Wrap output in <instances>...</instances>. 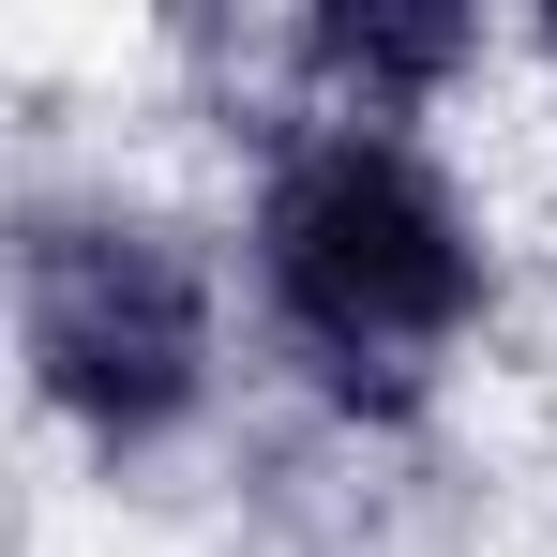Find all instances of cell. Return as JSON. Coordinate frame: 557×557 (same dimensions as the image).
Listing matches in <instances>:
<instances>
[{"label":"cell","mask_w":557,"mask_h":557,"mask_svg":"<svg viewBox=\"0 0 557 557\" xmlns=\"http://www.w3.org/2000/svg\"><path fill=\"white\" fill-rule=\"evenodd\" d=\"M497 257L482 211L453 196V166L422 136H362V121H301L257 166V317L272 347L347 422H407L437 362L482 332Z\"/></svg>","instance_id":"cell-1"},{"label":"cell","mask_w":557,"mask_h":557,"mask_svg":"<svg viewBox=\"0 0 557 557\" xmlns=\"http://www.w3.org/2000/svg\"><path fill=\"white\" fill-rule=\"evenodd\" d=\"M15 362H30V407L91 437L106 467L166 453L226 376V301H211L196 226L121 211V196H46L15 226Z\"/></svg>","instance_id":"cell-2"},{"label":"cell","mask_w":557,"mask_h":557,"mask_svg":"<svg viewBox=\"0 0 557 557\" xmlns=\"http://www.w3.org/2000/svg\"><path fill=\"white\" fill-rule=\"evenodd\" d=\"M286 76H301V121L407 136L453 76H482V15L467 0H317L286 30Z\"/></svg>","instance_id":"cell-3"},{"label":"cell","mask_w":557,"mask_h":557,"mask_svg":"<svg viewBox=\"0 0 557 557\" xmlns=\"http://www.w3.org/2000/svg\"><path fill=\"white\" fill-rule=\"evenodd\" d=\"M543 61H557V15H543Z\"/></svg>","instance_id":"cell-4"}]
</instances>
